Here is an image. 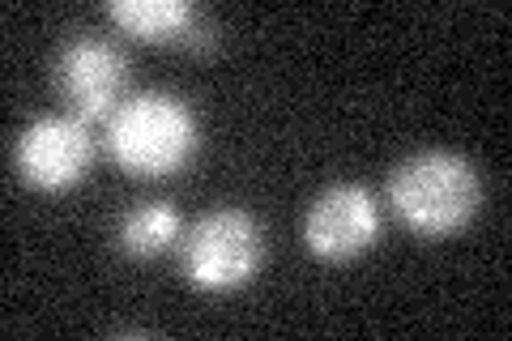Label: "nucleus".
Returning a JSON list of instances; mask_svg holds the SVG:
<instances>
[{
	"mask_svg": "<svg viewBox=\"0 0 512 341\" xmlns=\"http://www.w3.org/2000/svg\"><path fill=\"white\" fill-rule=\"evenodd\" d=\"M56 90L69 103V116L86 124H107L124 103L128 56L103 35H73L56 56Z\"/></svg>",
	"mask_w": 512,
	"mask_h": 341,
	"instance_id": "obj_4",
	"label": "nucleus"
},
{
	"mask_svg": "<svg viewBox=\"0 0 512 341\" xmlns=\"http://www.w3.org/2000/svg\"><path fill=\"white\" fill-rule=\"evenodd\" d=\"M265 261V226L248 209L222 205L188 226L180 265L197 290H235Z\"/></svg>",
	"mask_w": 512,
	"mask_h": 341,
	"instance_id": "obj_3",
	"label": "nucleus"
},
{
	"mask_svg": "<svg viewBox=\"0 0 512 341\" xmlns=\"http://www.w3.org/2000/svg\"><path fill=\"white\" fill-rule=\"evenodd\" d=\"M13 162H18L22 180L35 188H73L94 162V133L77 116H39L22 128L18 145H13Z\"/></svg>",
	"mask_w": 512,
	"mask_h": 341,
	"instance_id": "obj_5",
	"label": "nucleus"
},
{
	"mask_svg": "<svg viewBox=\"0 0 512 341\" xmlns=\"http://www.w3.org/2000/svg\"><path fill=\"white\" fill-rule=\"evenodd\" d=\"M103 145L120 171L137 180H158L180 171L197 150V116L167 90L133 94L103 124Z\"/></svg>",
	"mask_w": 512,
	"mask_h": 341,
	"instance_id": "obj_2",
	"label": "nucleus"
},
{
	"mask_svg": "<svg viewBox=\"0 0 512 341\" xmlns=\"http://www.w3.org/2000/svg\"><path fill=\"white\" fill-rule=\"evenodd\" d=\"M389 205L410 231L427 239L461 231L483 201V184L470 158L453 150H419L389 171Z\"/></svg>",
	"mask_w": 512,
	"mask_h": 341,
	"instance_id": "obj_1",
	"label": "nucleus"
},
{
	"mask_svg": "<svg viewBox=\"0 0 512 341\" xmlns=\"http://www.w3.org/2000/svg\"><path fill=\"white\" fill-rule=\"evenodd\" d=\"M180 226H184V218L171 201H137L124 209V218L116 226V243L128 256L146 261V256L167 252L171 243L180 239Z\"/></svg>",
	"mask_w": 512,
	"mask_h": 341,
	"instance_id": "obj_8",
	"label": "nucleus"
},
{
	"mask_svg": "<svg viewBox=\"0 0 512 341\" xmlns=\"http://www.w3.org/2000/svg\"><path fill=\"white\" fill-rule=\"evenodd\" d=\"M107 18L133 39H154V43L188 39L201 26V13L188 0H107Z\"/></svg>",
	"mask_w": 512,
	"mask_h": 341,
	"instance_id": "obj_7",
	"label": "nucleus"
},
{
	"mask_svg": "<svg viewBox=\"0 0 512 341\" xmlns=\"http://www.w3.org/2000/svg\"><path fill=\"white\" fill-rule=\"evenodd\" d=\"M380 235V205L363 184H333L308 205L303 243L320 261H355Z\"/></svg>",
	"mask_w": 512,
	"mask_h": 341,
	"instance_id": "obj_6",
	"label": "nucleus"
}]
</instances>
